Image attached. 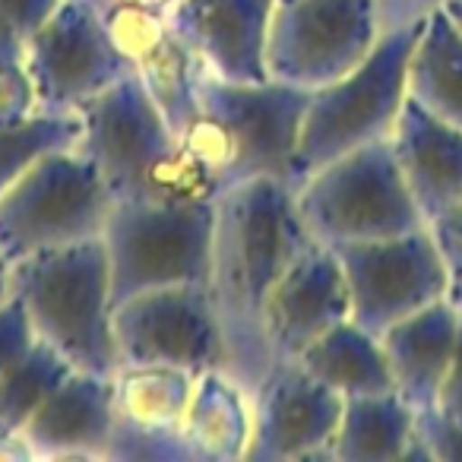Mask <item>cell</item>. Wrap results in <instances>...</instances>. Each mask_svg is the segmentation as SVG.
Here are the masks:
<instances>
[{"label":"cell","instance_id":"obj_1","mask_svg":"<svg viewBox=\"0 0 462 462\" xmlns=\"http://www.w3.org/2000/svg\"><path fill=\"white\" fill-rule=\"evenodd\" d=\"M295 209V187L285 180H251L216 199L209 298L225 346V371L254 386L270 371L273 355L263 310L285 266L310 245Z\"/></svg>","mask_w":462,"mask_h":462},{"label":"cell","instance_id":"obj_2","mask_svg":"<svg viewBox=\"0 0 462 462\" xmlns=\"http://www.w3.org/2000/svg\"><path fill=\"white\" fill-rule=\"evenodd\" d=\"M310 92L263 79L235 83L199 67L197 115L180 146L218 193L251 180L298 184V143Z\"/></svg>","mask_w":462,"mask_h":462},{"label":"cell","instance_id":"obj_3","mask_svg":"<svg viewBox=\"0 0 462 462\" xmlns=\"http://www.w3.org/2000/svg\"><path fill=\"white\" fill-rule=\"evenodd\" d=\"M79 152L98 168L111 197L216 203L222 193L184 152L178 130L136 73L79 108Z\"/></svg>","mask_w":462,"mask_h":462},{"label":"cell","instance_id":"obj_4","mask_svg":"<svg viewBox=\"0 0 462 462\" xmlns=\"http://www.w3.org/2000/svg\"><path fill=\"white\" fill-rule=\"evenodd\" d=\"M7 276L39 342L51 346L73 371L115 377V291L102 238L10 263Z\"/></svg>","mask_w":462,"mask_h":462},{"label":"cell","instance_id":"obj_5","mask_svg":"<svg viewBox=\"0 0 462 462\" xmlns=\"http://www.w3.org/2000/svg\"><path fill=\"white\" fill-rule=\"evenodd\" d=\"M418 29L421 20L383 29L355 70L310 92L298 143V180L352 149L390 140L409 98V58Z\"/></svg>","mask_w":462,"mask_h":462},{"label":"cell","instance_id":"obj_6","mask_svg":"<svg viewBox=\"0 0 462 462\" xmlns=\"http://www.w3.org/2000/svg\"><path fill=\"white\" fill-rule=\"evenodd\" d=\"M212 231L216 203L115 199L102 231L115 304L168 285H206Z\"/></svg>","mask_w":462,"mask_h":462},{"label":"cell","instance_id":"obj_7","mask_svg":"<svg viewBox=\"0 0 462 462\" xmlns=\"http://www.w3.org/2000/svg\"><path fill=\"white\" fill-rule=\"evenodd\" d=\"M295 209L327 247L380 241L424 228L390 140L352 149L295 184Z\"/></svg>","mask_w":462,"mask_h":462},{"label":"cell","instance_id":"obj_8","mask_svg":"<svg viewBox=\"0 0 462 462\" xmlns=\"http://www.w3.org/2000/svg\"><path fill=\"white\" fill-rule=\"evenodd\" d=\"M111 203L108 184L79 146L58 149L0 197V254L10 266L102 238Z\"/></svg>","mask_w":462,"mask_h":462},{"label":"cell","instance_id":"obj_9","mask_svg":"<svg viewBox=\"0 0 462 462\" xmlns=\"http://www.w3.org/2000/svg\"><path fill=\"white\" fill-rule=\"evenodd\" d=\"M377 0H279L266 39L270 79L317 92L361 64L383 35Z\"/></svg>","mask_w":462,"mask_h":462},{"label":"cell","instance_id":"obj_10","mask_svg":"<svg viewBox=\"0 0 462 462\" xmlns=\"http://www.w3.org/2000/svg\"><path fill=\"white\" fill-rule=\"evenodd\" d=\"M336 254L346 273L352 320L377 336L449 298L453 273L428 225L393 238L336 247Z\"/></svg>","mask_w":462,"mask_h":462},{"label":"cell","instance_id":"obj_11","mask_svg":"<svg viewBox=\"0 0 462 462\" xmlns=\"http://www.w3.org/2000/svg\"><path fill=\"white\" fill-rule=\"evenodd\" d=\"M117 367H225L218 317L206 285H168L115 304Z\"/></svg>","mask_w":462,"mask_h":462},{"label":"cell","instance_id":"obj_12","mask_svg":"<svg viewBox=\"0 0 462 462\" xmlns=\"http://www.w3.org/2000/svg\"><path fill=\"white\" fill-rule=\"evenodd\" d=\"M26 67L39 108L48 115H79L83 105L134 73L105 26V14L86 0H64L58 14L29 35Z\"/></svg>","mask_w":462,"mask_h":462},{"label":"cell","instance_id":"obj_13","mask_svg":"<svg viewBox=\"0 0 462 462\" xmlns=\"http://www.w3.org/2000/svg\"><path fill=\"white\" fill-rule=\"evenodd\" d=\"M342 402L346 399L310 377L295 358L273 361L263 380L254 386V430L247 459H333Z\"/></svg>","mask_w":462,"mask_h":462},{"label":"cell","instance_id":"obj_14","mask_svg":"<svg viewBox=\"0 0 462 462\" xmlns=\"http://www.w3.org/2000/svg\"><path fill=\"white\" fill-rule=\"evenodd\" d=\"M348 285L339 254L310 241L279 276L263 310V333L273 361L298 358L336 323L348 320Z\"/></svg>","mask_w":462,"mask_h":462},{"label":"cell","instance_id":"obj_15","mask_svg":"<svg viewBox=\"0 0 462 462\" xmlns=\"http://www.w3.org/2000/svg\"><path fill=\"white\" fill-rule=\"evenodd\" d=\"M276 0H174L165 10L199 67L235 83H263Z\"/></svg>","mask_w":462,"mask_h":462},{"label":"cell","instance_id":"obj_16","mask_svg":"<svg viewBox=\"0 0 462 462\" xmlns=\"http://www.w3.org/2000/svg\"><path fill=\"white\" fill-rule=\"evenodd\" d=\"M115 45L127 58L130 70L140 77L171 127L184 130L197 115V79L199 60L184 45L165 10L130 7V4H108L102 10Z\"/></svg>","mask_w":462,"mask_h":462},{"label":"cell","instance_id":"obj_17","mask_svg":"<svg viewBox=\"0 0 462 462\" xmlns=\"http://www.w3.org/2000/svg\"><path fill=\"white\" fill-rule=\"evenodd\" d=\"M115 424V377L73 371L20 434L42 459H105Z\"/></svg>","mask_w":462,"mask_h":462},{"label":"cell","instance_id":"obj_18","mask_svg":"<svg viewBox=\"0 0 462 462\" xmlns=\"http://www.w3.org/2000/svg\"><path fill=\"white\" fill-rule=\"evenodd\" d=\"M409 193L424 225L440 218L462 199V127L440 121L418 102L405 98L390 134Z\"/></svg>","mask_w":462,"mask_h":462},{"label":"cell","instance_id":"obj_19","mask_svg":"<svg viewBox=\"0 0 462 462\" xmlns=\"http://www.w3.org/2000/svg\"><path fill=\"white\" fill-rule=\"evenodd\" d=\"M459 323L462 310L443 298L380 333L390 358L393 386L415 411L437 405L459 339Z\"/></svg>","mask_w":462,"mask_h":462},{"label":"cell","instance_id":"obj_20","mask_svg":"<svg viewBox=\"0 0 462 462\" xmlns=\"http://www.w3.org/2000/svg\"><path fill=\"white\" fill-rule=\"evenodd\" d=\"M254 430V393L225 367L193 377V393L180 418V437L193 462L247 459Z\"/></svg>","mask_w":462,"mask_h":462},{"label":"cell","instance_id":"obj_21","mask_svg":"<svg viewBox=\"0 0 462 462\" xmlns=\"http://www.w3.org/2000/svg\"><path fill=\"white\" fill-rule=\"evenodd\" d=\"M336 462H428L418 440V411L396 390L342 402L333 437Z\"/></svg>","mask_w":462,"mask_h":462},{"label":"cell","instance_id":"obj_22","mask_svg":"<svg viewBox=\"0 0 462 462\" xmlns=\"http://www.w3.org/2000/svg\"><path fill=\"white\" fill-rule=\"evenodd\" d=\"M295 361L342 399L396 390L383 339L355 323L352 317L327 329Z\"/></svg>","mask_w":462,"mask_h":462},{"label":"cell","instance_id":"obj_23","mask_svg":"<svg viewBox=\"0 0 462 462\" xmlns=\"http://www.w3.org/2000/svg\"><path fill=\"white\" fill-rule=\"evenodd\" d=\"M409 98L462 127V32L443 10L428 14L418 29L409 58Z\"/></svg>","mask_w":462,"mask_h":462},{"label":"cell","instance_id":"obj_24","mask_svg":"<svg viewBox=\"0 0 462 462\" xmlns=\"http://www.w3.org/2000/svg\"><path fill=\"white\" fill-rule=\"evenodd\" d=\"M197 374L178 367H117V421L146 430H180Z\"/></svg>","mask_w":462,"mask_h":462},{"label":"cell","instance_id":"obj_25","mask_svg":"<svg viewBox=\"0 0 462 462\" xmlns=\"http://www.w3.org/2000/svg\"><path fill=\"white\" fill-rule=\"evenodd\" d=\"M79 115H29L0 124V197L45 155L79 146Z\"/></svg>","mask_w":462,"mask_h":462},{"label":"cell","instance_id":"obj_26","mask_svg":"<svg viewBox=\"0 0 462 462\" xmlns=\"http://www.w3.org/2000/svg\"><path fill=\"white\" fill-rule=\"evenodd\" d=\"M73 374V367L45 342L0 374V434H20L39 405Z\"/></svg>","mask_w":462,"mask_h":462},{"label":"cell","instance_id":"obj_27","mask_svg":"<svg viewBox=\"0 0 462 462\" xmlns=\"http://www.w3.org/2000/svg\"><path fill=\"white\" fill-rule=\"evenodd\" d=\"M105 459L124 462H193L180 430H146L134 424H115Z\"/></svg>","mask_w":462,"mask_h":462},{"label":"cell","instance_id":"obj_28","mask_svg":"<svg viewBox=\"0 0 462 462\" xmlns=\"http://www.w3.org/2000/svg\"><path fill=\"white\" fill-rule=\"evenodd\" d=\"M35 342H39V336H35L26 308L14 291H7L0 298V374H7L16 361L26 358L35 348Z\"/></svg>","mask_w":462,"mask_h":462},{"label":"cell","instance_id":"obj_29","mask_svg":"<svg viewBox=\"0 0 462 462\" xmlns=\"http://www.w3.org/2000/svg\"><path fill=\"white\" fill-rule=\"evenodd\" d=\"M418 440L428 462H462V418L447 415L437 405L418 411Z\"/></svg>","mask_w":462,"mask_h":462},{"label":"cell","instance_id":"obj_30","mask_svg":"<svg viewBox=\"0 0 462 462\" xmlns=\"http://www.w3.org/2000/svg\"><path fill=\"white\" fill-rule=\"evenodd\" d=\"M39 92H35L26 60H20V64H0V124L23 121V117L39 115Z\"/></svg>","mask_w":462,"mask_h":462},{"label":"cell","instance_id":"obj_31","mask_svg":"<svg viewBox=\"0 0 462 462\" xmlns=\"http://www.w3.org/2000/svg\"><path fill=\"white\" fill-rule=\"evenodd\" d=\"M428 228H430V235H434L437 247H440L443 260H447L449 273L459 276L462 273V199L453 209L443 212L440 218H434Z\"/></svg>","mask_w":462,"mask_h":462},{"label":"cell","instance_id":"obj_32","mask_svg":"<svg viewBox=\"0 0 462 462\" xmlns=\"http://www.w3.org/2000/svg\"><path fill=\"white\" fill-rule=\"evenodd\" d=\"M64 0H0V14L10 16L16 26L23 29V35H35L54 14Z\"/></svg>","mask_w":462,"mask_h":462},{"label":"cell","instance_id":"obj_33","mask_svg":"<svg viewBox=\"0 0 462 462\" xmlns=\"http://www.w3.org/2000/svg\"><path fill=\"white\" fill-rule=\"evenodd\" d=\"M380 4V16H383V26H402V23H415L424 20L428 14L440 10L449 0H377Z\"/></svg>","mask_w":462,"mask_h":462},{"label":"cell","instance_id":"obj_34","mask_svg":"<svg viewBox=\"0 0 462 462\" xmlns=\"http://www.w3.org/2000/svg\"><path fill=\"white\" fill-rule=\"evenodd\" d=\"M437 409L447 415L462 418V323H459V339H456V352L449 361V371L443 377L440 396H437Z\"/></svg>","mask_w":462,"mask_h":462},{"label":"cell","instance_id":"obj_35","mask_svg":"<svg viewBox=\"0 0 462 462\" xmlns=\"http://www.w3.org/2000/svg\"><path fill=\"white\" fill-rule=\"evenodd\" d=\"M26 48L29 39L23 35V29L10 16L0 14V64H20V60H26Z\"/></svg>","mask_w":462,"mask_h":462},{"label":"cell","instance_id":"obj_36","mask_svg":"<svg viewBox=\"0 0 462 462\" xmlns=\"http://www.w3.org/2000/svg\"><path fill=\"white\" fill-rule=\"evenodd\" d=\"M111 4H130V7H149V10H168L174 0H111Z\"/></svg>","mask_w":462,"mask_h":462},{"label":"cell","instance_id":"obj_37","mask_svg":"<svg viewBox=\"0 0 462 462\" xmlns=\"http://www.w3.org/2000/svg\"><path fill=\"white\" fill-rule=\"evenodd\" d=\"M440 10L449 16V20L456 23V29H459V32H462V0H449V4H443Z\"/></svg>","mask_w":462,"mask_h":462},{"label":"cell","instance_id":"obj_38","mask_svg":"<svg viewBox=\"0 0 462 462\" xmlns=\"http://www.w3.org/2000/svg\"><path fill=\"white\" fill-rule=\"evenodd\" d=\"M449 301L462 310V273L459 276H453V285H449Z\"/></svg>","mask_w":462,"mask_h":462},{"label":"cell","instance_id":"obj_39","mask_svg":"<svg viewBox=\"0 0 462 462\" xmlns=\"http://www.w3.org/2000/svg\"><path fill=\"white\" fill-rule=\"evenodd\" d=\"M10 291V276H7V270H0V298L7 295Z\"/></svg>","mask_w":462,"mask_h":462},{"label":"cell","instance_id":"obj_40","mask_svg":"<svg viewBox=\"0 0 462 462\" xmlns=\"http://www.w3.org/2000/svg\"><path fill=\"white\" fill-rule=\"evenodd\" d=\"M86 4H92V7H98V10H105L111 4V0H86Z\"/></svg>","mask_w":462,"mask_h":462},{"label":"cell","instance_id":"obj_41","mask_svg":"<svg viewBox=\"0 0 462 462\" xmlns=\"http://www.w3.org/2000/svg\"><path fill=\"white\" fill-rule=\"evenodd\" d=\"M0 270H7V260H4V254H0Z\"/></svg>","mask_w":462,"mask_h":462},{"label":"cell","instance_id":"obj_42","mask_svg":"<svg viewBox=\"0 0 462 462\" xmlns=\"http://www.w3.org/2000/svg\"><path fill=\"white\" fill-rule=\"evenodd\" d=\"M276 4H279V0H276Z\"/></svg>","mask_w":462,"mask_h":462}]
</instances>
